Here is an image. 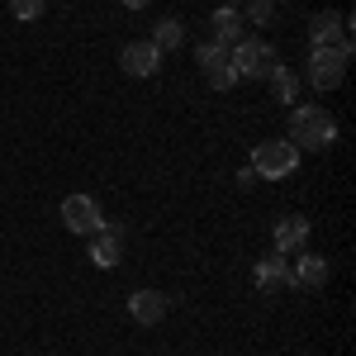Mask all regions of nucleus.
Returning <instances> with one entry per match:
<instances>
[{
  "label": "nucleus",
  "instance_id": "f257e3e1",
  "mask_svg": "<svg viewBox=\"0 0 356 356\" xmlns=\"http://www.w3.org/2000/svg\"><path fill=\"white\" fill-rule=\"evenodd\" d=\"M290 143L300 152H323V147L337 143V119L323 105H300L290 114Z\"/></svg>",
  "mask_w": 356,
  "mask_h": 356
},
{
  "label": "nucleus",
  "instance_id": "f03ea898",
  "mask_svg": "<svg viewBox=\"0 0 356 356\" xmlns=\"http://www.w3.org/2000/svg\"><path fill=\"white\" fill-rule=\"evenodd\" d=\"M228 62H233V72H238V81L252 76V81H266L275 67H280V53H275L271 43H257V38H243V43H233L228 48Z\"/></svg>",
  "mask_w": 356,
  "mask_h": 356
},
{
  "label": "nucleus",
  "instance_id": "7ed1b4c3",
  "mask_svg": "<svg viewBox=\"0 0 356 356\" xmlns=\"http://www.w3.org/2000/svg\"><path fill=\"white\" fill-rule=\"evenodd\" d=\"M347 67H352V48H347V43L314 48V53H309V86H314V90H332V86H342Z\"/></svg>",
  "mask_w": 356,
  "mask_h": 356
},
{
  "label": "nucleus",
  "instance_id": "20e7f679",
  "mask_svg": "<svg viewBox=\"0 0 356 356\" xmlns=\"http://www.w3.org/2000/svg\"><path fill=\"white\" fill-rule=\"evenodd\" d=\"M295 166H300V147H295L290 138L257 143V152H252V171H257V181H280V176H290Z\"/></svg>",
  "mask_w": 356,
  "mask_h": 356
},
{
  "label": "nucleus",
  "instance_id": "39448f33",
  "mask_svg": "<svg viewBox=\"0 0 356 356\" xmlns=\"http://www.w3.org/2000/svg\"><path fill=\"white\" fill-rule=\"evenodd\" d=\"M100 223H105V214H100V200H95V195H67V200H62V228H67V233L90 238Z\"/></svg>",
  "mask_w": 356,
  "mask_h": 356
},
{
  "label": "nucleus",
  "instance_id": "423d86ee",
  "mask_svg": "<svg viewBox=\"0 0 356 356\" xmlns=\"http://www.w3.org/2000/svg\"><path fill=\"white\" fill-rule=\"evenodd\" d=\"M195 62L204 67V81L214 86V90H233V86H238V72H233V62H228V48H219L214 38L195 48Z\"/></svg>",
  "mask_w": 356,
  "mask_h": 356
},
{
  "label": "nucleus",
  "instance_id": "0eeeda50",
  "mask_svg": "<svg viewBox=\"0 0 356 356\" xmlns=\"http://www.w3.org/2000/svg\"><path fill=\"white\" fill-rule=\"evenodd\" d=\"M100 271H110V266H119L124 261V228L119 223H100L95 233H90V252H86Z\"/></svg>",
  "mask_w": 356,
  "mask_h": 356
},
{
  "label": "nucleus",
  "instance_id": "6e6552de",
  "mask_svg": "<svg viewBox=\"0 0 356 356\" xmlns=\"http://www.w3.org/2000/svg\"><path fill=\"white\" fill-rule=\"evenodd\" d=\"M119 67H124L129 76H138V81H147V76H157V72H162V53H157L147 38H134V43H124Z\"/></svg>",
  "mask_w": 356,
  "mask_h": 356
},
{
  "label": "nucleus",
  "instance_id": "1a4fd4ad",
  "mask_svg": "<svg viewBox=\"0 0 356 356\" xmlns=\"http://www.w3.org/2000/svg\"><path fill=\"white\" fill-rule=\"evenodd\" d=\"M209 29H214V43H219V48H233V43L247 38V19L238 15V5H219V10L209 15Z\"/></svg>",
  "mask_w": 356,
  "mask_h": 356
},
{
  "label": "nucleus",
  "instance_id": "9d476101",
  "mask_svg": "<svg viewBox=\"0 0 356 356\" xmlns=\"http://www.w3.org/2000/svg\"><path fill=\"white\" fill-rule=\"evenodd\" d=\"M166 309H171V304H166L162 290H134V295H129V314H134L143 328H157L166 318Z\"/></svg>",
  "mask_w": 356,
  "mask_h": 356
},
{
  "label": "nucleus",
  "instance_id": "9b49d317",
  "mask_svg": "<svg viewBox=\"0 0 356 356\" xmlns=\"http://www.w3.org/2000/svg\"><path fill=\"white\" fill-rule=\"evenodd\" d=\"M275 252L280 257H290V252H300L304 243H309V219H300V214H285V219H275Z\"/></svg>",
  "mask_w": 356,
  "mask_h": 356
},
{
  "label": "nucleus",
  "instance_id": "f8f14e48",
  "mask_svg": "<svg viewBox=\"0 0 356 356\" xmlns=\"http://www.w3.org/2000/svg\"><path fill=\"white\" fill-rule=\"evenodd\" d=\"M285 285H295L290 280V257H280V252H271V257H261L257 261V290H285Z\"/></svg>",
  "mask_w": 356,
  "mask_h": 356
},
{
  "label": "nucleus",
  "instance_id": "ddd939ff",
  "mask_svg": "<svg viewBox=\"0 0 356 356\" xmlns=\"http://www.w3.org/2000/svg\"><path fill=\"white\" fill-rule=\"evenodd\" d=\"M347 29H352V19H342V15H314L309 38H314V48H328V43H347Z\"/></svg>",
  "mask_w": 356,
  "mask_h": 356
},
{
  "label": "nucleus",
  "instance_id": "4468645a",
  "mask_svg": "<svg viewBox=\"0 0 356 356\" xmlns=\"http://www.w3.org/2000/svg\"><path fill=\"white\" fill-rule=\"evenodd\" d=\"M328 275H332L328 257H300V266L290 271V280H295V290H323Z\"/></svg>",
  "mask_w": 356,
  "mask_h": 356
},
{
  "label": "nucleus",
  "instance_id": "2eb2a0df",
  "mask_svg": "<svg viewBox=\"0 0 356 356\" xmlns=\"http://www.w3.org/2000/svg\"><path fill=\"white\" fill-rule=\"evenodd\" d=\"M266 86H271L275 105H295V95H300V76H295L290 67H275L271 76H266Z\"/></svg>",
  "mask_w": 356,
  "mask_h": 356
},
{
  "label": "nucleus",
  "instance_id": "dca6fc26",
  "mask_svg": "<svg viewBox=\"0 0 356 356\" xmlns=\"http://www.w3.org/2000/svg\"><path fill=\"white\" fill-rule=\"evenodd\" d=\"M181 38H186V24L171 15V19H162V24L152 29V38H147V43H152L157 53H171V48H181Z\"/></svg>",
  "mask_w": 356,
  "mask_h": 356
},
{
  "label": "nucleus",
  "instance_id": "f3484780",
  "mask_svg": "<svg viewBox=\"0 0 356 356\" xmlns=\"http://www.w3.org/2000/svg\"><path fill=\"white\" fill-rule=\"evenodd\" d=\"M247 24H271L275 19V0H247Z\"/></svg>",
  "mask_w": 356,
  "mask_h": 356
},
{
  "label": "nucleus",
  "instance_id": "a211bd4d",
  "mask_svg": "<svg viewBox=\"0 0 356 356\" xmlns=\"http://www.w3.org/2000/svg\"><path fill=\"white\" fill-rule=\"evenodd\" d=\"M43 5H48V0H10V15H15V19H38V15H43Z\"/></svg>",
  "mask_w": 356,
  "mask_h": 356
},
{
  "label": "nucleus",
  "instance_id": "6ab92c4d",
  "mask_svg": "<svg viewBox=\"0 0 356 356\" xmlns=\"http://www.w3.org/2000/svg\"><path fill=\"white\" fill-rule=\"evenodd\" d=\"M119 5H124V10H147L152 0H119Z\"/></svg>",
  "mask_w": 356,
  "mask_h": 356
},
{
  "label": "nucleus",
  "instance_id": "aec40b11",
  "mask_svg": "<svg viewBox=\"0 0 356 356\" xmlns=\"http://www.w3.org/2000/svg\"><path fill=\"white\" fill-rule=\"evenodd\" d=\"M228 5H243V0H228Z\"/></svg>",
  "mask_w": 356,
  "mask_h": 356
}]
</instances>
